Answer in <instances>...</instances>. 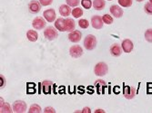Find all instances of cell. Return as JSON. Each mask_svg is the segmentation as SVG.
I'll return each mask as SVG.
<instances>
[{"label": "cell", "mask_w": 152, "mask_h": 113, "mask_svg": "<svg viewBox=\"0 0 152 113\" xmlns=\"http://www.w3.org/2000/svg\"><path fill=\"white\" fill-rule=\"evenodd\" d=\"M78 25H79V27L82 28V29H87V28L89 26V22L87 19H79Z\"/></svg>", "instance_id": "27"}, {"label": "cell", "mask_w": 152, "mask_h": 113, "mask_svg": "<svg viewBox=\"0 0 152 113\" xmlns=\"http://www.w3.org/2000/svg\"><path fill=\"white\" fill-rule=\"evenodd\" d=\"M44 36L49 41L55 40L56 38H58V29L53 26L46 27V29L44 31Z\"/></svg>", "instance_id": "3"}, {"label": "cell", "mask_w": 152, "mask_h": 113, "mask_svg": "<svg viewBox=\"0 0 152 113\" xmlns=\"http://www.w3.org/2000/svg\"><path fill=\"white\" fill-rule=\"evenodd\" d=\"M95 87L96 88V92L99 94H102V93H104L105 89L107 87V84L103 80H98L95 82Z\"/></svg>", "instance_id": "15"}, {"label": "cell", "mask_w": 152, "mask_h": 113, "mask_svg": "<svg viewBox=\"0 0 152 113\" xmlns=\"http://www.w3.org/2000/svg\"><path fill=\"white\" fill-rule=\"evenodd\" d=\"M121 47H122V50H123L124 53H131L133 51L134 44H133V42L130 39H125V40L122 41Z\"/></svg>", "instance_id": "8"}, {"label": "cell", "mask_w": 152, "mask_h": 113, "mask_svg": "<svg viewBox=\"0 0 152 113\" xmlns=\"http://www.w3.org/2000/svg\"><path fill=\"white\" fill-rule=\"evenodd\" d=\"M39 2H40V4L42 5V6H49V5L52 4L53 0H39Z\"/></svg>", "instance_id": "32"}, {"label": "cell", "mask_w": 152, "mask_h": 113, "mask_svg": "<svg viewBox=\"0 0 152 113\" xmlns=\"http://www.w3.org/2000/svg\"><path fill=\"white\" fill-rule=\"evenodd\" d=\"M99 112H100V113H105V110L100 109H96V110H95V113H99Z\"/></svg>", "instance_id": "35"}, {"label": "cell", "mask_w": 152, "mask_h": 113, "mask_svg": "<svg viewBox=\"0 0 152 113\" xmlns=\"http://www.w3.org/2000/svg\"><path fill=\"white\" fill-rule=\"evenodd\" d=\"M55 27L57 28L58 31L66 32V24H65V18L61 17L55 21Z\"/></svg>", "instance_id": "19"}, {"label": "cell", "mask_w": 152, "mask_h": 113, "mask_svg": "<svg viewBox=\"0 0 152 113\" xmlns=\"http://www.w3.org/2000/svg\"><path fill=\"white\" fill-rule=\"evenodd\" d=\"M145 39L148 43H152V28H149V29H147L145 32Z\"/></svg>", "instance_id": "26"}, {"label": "cell", "mask_w": 152, "mask_h": 113, "mask_svg": "<svg viewBox=\"0 0 152 113\" xmlns=\"http://www.w3.org/2000/svg\"><path fill=\"white\" fill-rule=\"evenodd\" d=\"M96 46V38L95 35H88L86 36V38L84 39V47L88 50L91 51L93 49H95Z\"/></svg>", "instance_id": "2"}, {"label": "cell", "mask_w": 152, "mask_h": 113, "mask_svg": "<svg viewBox=\"0 0 152 113\" xmlns=\"http://www.w3.org/2000/svg\"><path fill=\"white\" fill-rule=\"evenodd\" d=\"M81 5L85 9H90L93 6V1H91V0H82Z\"/></svg>", "instance_id": "28"}, {"label": "cell", "mask_w": 152, "mask_h": 113, "mask_svg": "<svg viewBox=\"0 0 152 113\" xmlns=\"http://www.w3.org/2000/svg\"><path fill=\"white\" fill-rule=\"evenodd\" d=\"M122 47L118 44H114L110 47V53H111L115 57H118L122 53Z\"/></svg>", "instance_id": "17"}, {"label": "cell", "mask_w": 152, "mask_h": 113, "mask_svg": "<svg viewBox=\"0 0 152 113\" xmlns=\"http://www.w3.org/2000/svg\"><path fill=\"white\" fill-rule=\"evenodd\" d=\"M71 6H69L68 5H61L59 6V14L62 17H69V15L72 13V10L70 8Z\"/></svg>", "instance_id": "18"}, {"label": "cell", "mask_w": 152, "mask_h": 113, "mask_svg": "<svg viewBox=\"0 0 152 113\" xmlns=\"http://www.w3.org/2000/svg\"><path fill=\"white\" fill-rule=\"evenodd\" d=\"M67 37H68V40H69L70 42H72V43H78L82 38V34L80 31L74 30V31H72L68 34Z\"/></svg>", "instance_id": "12"}, {"label": "cell", "mask_w": 152, "mask_h": 113, "mask_svg": "<svg viewBox=\"0 0 152 113\" xmlns=\"http://www.w3.org/2000/svg\"><path fill=\"white\" fill-rule=\"evenodd\" d=\"M144 11L146 14H148V15L152 16V3H150V2L146 3L144 6Z\"/></svg>", "instance_id": "30"}, {"label": "cell", "mask_w": 152, "mask_h": 113, "mask_svg": "<svg viewBox=\"0 0 152 113\" xmlns=\"http://www.w3.org/2000/svg\"><path fill=\"white\" fill-rule=\"evenodd\" d=\"M136 1H137V2H142L143 0H136Z\"/></svg>", "instance_id": "36"}, {"label": "cell", "mask_w": 152, "mask_h": 113, "mask_svg": "<svg viewBox=\"0 0 152 113\" xmlns=\"http://www.w3.org/2000/svg\"><path fill=\"white\" fill-rule=\"evenodd\" d=\"M136 94H137V90L135 87L126 86L123 90V95L126 99H128V100H132V99H134Z\"/></svg>", "instance_id": "7"}, {"label": "cell", "mask_w": 152, "mask_h": 113, "mask_svg": "<svg viewBox=\"0 0 152 113\" xmlns=\"http://www.w3.org/2000/svg\"><path fill=\"white\" fill-rule=\"evenodd\" d=\"M149 2H150V3H152V0H149Z\"/></svg>", "instance_id": "37"}, {"label": "cell", "mask_w": 152, "mask_h": 113, "mask_svg": "<svg viewBox=\"0 0 152 113\" xmlns=\"http://www.w3.org/2000/svg\"><path fill=\"white\" fill-rule=\"evenodd\" d=\"M41 111H42V109H41V107L37 104L31 105L28 109V113H40Z\"/></svg>", "instance_id": "25"}, {"label": "cell", "mask_w": 152, "mask_h": 113, "mask_svg": "<svg viewBox=\"0 0 152 113\" xmlns=\"http://www.w3.org/2000/svg\"><path fill=\"white\" fill-rule=\"evenodd\" d=\"M107 71H108L107 65L106 63H103V62L98 63L95 65V67H94V73H95V74L96 76H99V77L105 76L107 73Z\"/></svg>", "instance_id": "1"}, {"label": "cell", "mask_w": 152, "mask_h": 113, "mask_svg": "<svg viewBox=\"0 0 152 113\" xmlns=\"http://www.w3.org/2000/svg\"><path fill=\"white\" fill-rule=\"evenodd\" d=\"M109 11H110V13H111V15L117 18H120L123 16V9L120 6H118V5L111 6L109 8Z\"/></svg>", "instance_id": "13"}, {"label": "cell", "mask_w": 152, "mask_h": 113, "mask_svg": "<svg viewBox=\"0 0 152 113\" xmlns=\"http://www.w3.org/2000/svg\"><path fill=\"white\" fill-rule=\"evenodd\" d=\"M41 6L42 5L40 4V2L37 1V0H33L28 4V9L32 14H37L41 10Z\"/></svg>", "instance_id": "14"}, {"label": "cell", "mask_w": 152, "mask_h": 113, "mask_svg": "<svg viewBox=\"0 0 152 113\" xmlns=\"http://www.w3.org/2000/svg\"><path fill=\"white\" fill-rule=\"evenodd\" d=\"M84 52L80 45H73L69 49V54L71 55V57L73 58H79L83 55Z\"/></svg>", "instance_id": "9"}, {"label": "cell", "mask_w": 152, "mask_h": 113, "mask_svg": "<svg viewBox=\"0 0 152 113\" xmlns=\"http://www.w3.org/2000/svg\"><path fill=\"white\" fill-rule=\"evenodd\" d=\"M91 111H90V109L88 108V107H86V108H84L82 109V113H90Z\"/></svg>", "instance_id": "34"}, {"label": "cell", "mask_w": 152, "mask_h": 113, "mask_svg": "<svg viewBox=\"0 0 152 113\" xmlns=\"http://www.w3.org/2000/svg\"><path fill=\"white\" fill-rule=\"evenodd\" d=\"M40 85H41V88H42L43 93L50 94L51 91H52V88L54 86V83L51 81H43Z\"/></svg>", "instance_id": "11"}, {"label": "cell", "mask_w": 152, "mask_h": 113, "mask_svg": "<svg viewBox=\"0 0 152 113\" xmlns=\"http://www.w3.org/2000/svg\"><path fill=\"white\" fill-rule=\"evenodd\" d=\"M108 1H111V0H108Z\"/></svg>", "instance_id": "38"}, {"label": "cell", "mask_w": 152, "mask_h": 113, "mask_svg": "<svg viewBox=\"0 0 152 113\" xmlns=\"http://www.w3.org/2000/svg\"><path fill=\"white\" fill-rule=\"evenodd\" d=\"M71 14L75 18H79L83 16V9L80 7H75L74 9H72Z\"/></svg>", "instance_id": "22"}, {"label": "cell", "mask_w": 152, "mask_h": 113, "mask_svg": "<svg viewBox=\"0 0 152 113\" xmlns=\"http://www.w3.org/2000/svg\"><path fill=\"white\" fill-rule=\"evenodd\" d=\"M46 21L43 17H37L32 21V26L36 30H42L46 27Z\"/></svg>", "instance_id": "6"}, {"label": "cell", "mask_w": 152, "mask_h": 113, "mask_svg": "<svg viewBox=\"0 0 152 113\" xmlns=\"http://www.w3.org/2000/svg\"><path fill=\"white\" fill-rule=\"evenodd\" d=\"M0 112L1 113H11V112H13V109H11V107L8 103L5 102L1 106V108H0Z\"/></svg>", "instance_id": "23"}, {"label": "cell", "mask_w": 152, "mask_h": 113, "mask_svg": "<svg viewBox=\"0 0 152 113\" xmlns=\"http://www.w3.org/2000/svg\"><path fill=\"white\" fill-rule=\"evenodd\" d=\"M43 111H44L45 113H55V112H56L55 109L52 108V107H47V108H45V109H44Z\"/></svg>", "instance_id": "33"}, {"label": "cell", "mask_w": 152, "mask_h": 113, "mask_svg": "<svg viewBox=\"0 0 152 113\" xmlns=\"http://www.w3.org/2000/svg\"><path fill=\"white\" fill-rule=\"evenodd\" d=\"M118 2L122 7H130L133 4V0H118Z\"/></svg>", "instance_id": "24"}, {"label": "cell", "mask_w": 152, "mask_h": 113, "mask_svg": "<svg viewBox=\"0 0 152 113\" xmlns=\"http://www.w3.org/2000/svg\"><path fill=\"white\" fill-rule=\"evenodd\" d=\"M26 38L30 42H36L38 39V34L35 30H28L26 32Z\"/></svg>", "instance_id": "20"}, {"label": "cell", "mask_w": 152, "mask_h": 113, "mask_svg": "<svg viewBox=\"0 0 152 113\" xmlns=\"http://www.w3.org/2000/svg\"><path fill=\"white\" fill-rule=\"evenodd\" d=\"M103 19L99 16H93L91 17V25L95 29H101L103 27Z\"/></svg>", "instance_id": "10"}, {"label": "cell", "mask_w": 152, "mask_h": 113, "mask_svg": "<svg viewBox=\"0 0 152 113\" xmlns=\"http://www.w3.org/2000/svg\"><path fill=\"white\" fill-rule=\"evenodd\" d=\"M102 19H103L104 24H111L113 23V17L110 15H107V14L102 17Z\"/></svg>", "instance_id": "29"}, {"label": "cell", "mask_w": 152, "mask_h": 113, "mask_svg": "<svg viewBox=\"0 0 152 113\" xmlns=\"http://www.w3.org/2000/svg\"><path fill=\"white\" fill-rule=\"evenodd\" d=\"M65 24H66V32H72L76 28V23L72 18H65Z\"/></svg>", "instance_id": "16"}, {"label": "cell", "mask_w": 152, "mask_h": 113, "mask_svg": "<svg viewBox=\"0 0 152 113\" xmlns=\"http://www.w3.org/2000/svg\"><path fill=\"white\" fill-rule=\"evenodd\" d=\"M12 109H13V112L15 113H24L26 111L27 105L23 101H16L13 103Z\"/></svg>", "instance_id": "4"}, {"label": "cell", "mask_w": 152, "mask_h": 113, "mask_svg": "<svg viewBox=\"0 0 152 113\" xmlns=\"http://www.w3.org/2000/svg\"><path fill=\"white\" fill-rule=\"evenodd\" d=\"M106 6L105 0H94L93 1V7L96 10H102Z\"/></svg>", "instance_id": "21"}, {"label": "cell", "mask_w": 152, "mask_h": 113, "mask_svg": "<svg viewBox=\"0 0 152 113\" xmlns=\"http://www.w3.org/2000/svg\"><path fill=\"white\" fill-rule=\"evenodd\" d=\"M66 3L71 7H77L81 2L80 0H66Z\"/></svg>", "instance_id": "31"}, {"label": "cell", "mask_w": 152, "mask_h": 113, "mask_svg": "<svg viewBox=\"0 0 152 113\" xmlns=\"http://www.w3.org/2000/svg\"><path fill=\"white\" fill-rule=\"evenodd\" d=\"M43 17L48 22V23H52L54 21H56L57 19V15H56V11H55L53 8H49L47 9L43 12Z\"/></svg>", "instance_id": "5"}]
</instances>
